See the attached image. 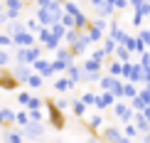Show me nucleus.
Returning a JSON list of instances; mask_svg holds the SVG:
<instances>
[{
  "mask_svg": "<svg viewBox=\"0 0 150 143\" xmlns=\"http://www.w3.org/2000/svg\"><path fill=\"white\" fill-rule=\"evenodd\" d=\"M101 42H103V45H101V49L106 52V57H111V54H113V49H116V42L111 40V37H103Z\"/></svg>",
  "mask_w": 150,
  "mask_h": 143,
  "instance_id": "27",
  "label": "nucleus"
},
{
  "mask_svg": "<svg viewBox=\"0 0 150 143\" xmlns=\"http://www.w3.org/2000/svg\"><path fill=\"white\" fill-rule=\"evenodd\" d=\"M5 10H15V12H22L25 10V0H3Z\"/></svg>",
  "mask_w": 150,
  "mask_h": 143,
  "instance_id": "22",
  "label": "nucleus"
},
{
  "mask_svg": "<svg viewBox=\"0 0 150 143\" xmlns=\"http://www.w3.org/2000/svg\"><path fill=\"white\" fill-rule=\"evenodd\" d=\"M121 72H123V62H118V59L108 62V74H111V77H118V79H121Z\"/></svg>",
  "mask_w": 150,
  "mask_h": 143,
  "instance_id": "25",
  "label": "nucleus"
},
{
  "mask_svg": "<svg viewBox=\"0 0 150 143\" xmlns=\"http://www.w3.org/2000/svg\"><path fill=\"white\" fill-rule=\"evenodd\" d=\"M8 72L17 79V84H25V82H27V77L32 74V67H30V64H20V62H15V64H12Z\"/></svg>",
  "mask_w": 150,
  "mask_h": 143,
  "instance_id": "4",
  "label": "nucleus"
},
{
  "mask_svg": "<svg viewBox=\"0 0 150 143\" xmlns=\"http://www.w3.org/2000/svg\"><path fill=\"white\" fill-rule=\"evenodd\" d=\"M86 126H89L91 131H101V128H103V116H101V114L89 116V119H86Z\"/></svg>",
  "mask_w": 150,
  "mask_h": 143,
  "instance_id": "14",
  "label": "nucleus"
},
{
  "mask_svg": "<svg viewBox=\"0 0 150 143\" xmlns=\"http://www.w3.org/2000/svg\"><path fill=\"white\" fill-rule=\"evenodd\" d=\"M45 106V101H42V99H37V96H30V101H27V111H32V109H42Z\"/></svg>",
  "mask_w": 150,
  "mask_h": 143,
  "instance_id": "32",
  "label": "nucleus"
},
{
  "mask_svg": "<svg viewBox=\"0 0 150 143\" xmlns=\"http://www.w3.org/2000/svg\"><path fill=\"white\" fill-rule=\"evenodd\" d=\"M35 3H37V8H47V5L52 3V0H35Z\"/></svg>",
  "mask_w": 150,
  "mask_h": 143,
  "instance_id": "45",
  "label": "nucleus"
},
{
  "mask_svg": "<svg viewBox=\"0 0 150 143\" xmlns=\"http://www.w3.org/2000/svg\"><path fill=\"white\" fill-rule=\"evenodd\" d=\"M101 67H103V62H96V59H84V64H81V69L84 72H101Z\"/></svg>",
  "mask_w": 150,
  "mask_h": 143,
  "instance_id": "16",
  "label": "nucleus"
},
{
  "mask_svg": "<svg viewBox=\"0 0 150 143\" xmlns=\"http://www.w3.org/2000/svg\"><path fill=\"white\" fill-rule=\"evenodd\" d=\"M30 123V116H27V109H22V111H17V121H15V126L17 128H22V126H27Z\"/></svg>",
  "mask_w": 150,
  "mask_h": 143,
  "instance_id": "28",
  "label": "nucleus"
},
{
  "mask_svg": "<svg viewBox=\"0 0 150 143\" xmlns=\"http://www.w3.org/2000/svg\"><path fill=\"white\" fill-rule=\"evenodd\" d=\"M113 104H116V96L111 94V91H103V94L96 96V109H101V111L103 109H111Z\"/></svg>",
  "mask_w": 150,
  "mask_h": 143,
  "instance_id": "10",
  "label": "nucleus"
},
{
  "mask_svg": "<svg viewBox=\"0 0 150 143\" xmlns=\"http://www.w3.org/2000/svg\"><path fill=\"white\" fill-rule=\"evenodd\" d=\"M133 96H138V86H135L133 82H123V99H133Z\"/></svg>",
  "mask_w": 150,
  "mask_h": 143,
  "instance_id": "18",
  "label": "nucleus"
},
{
  "mask_svg": "<svg viewBox=\"0 0 150 143\" xmlns=\"http://www.w3.org/2000/svg\"><path fill=\"white\" fill-rule=\"evenodd\" d=\"M49 32H52V37H57V40L62 42L64 40V32H67V27L62 22H54V25H49Z\"/></svg>",
  "mask_w": 150,
  "mask_h": 143,
  "instance_id": "20",
  "label": "nucleus"
},
{
  "mask_svg": "<svg viewBox=\"0 0 150 143\" xmlns=\"http://www.w3.org/2000/svg\"><path fill=\"white\" fill-rule=\"evenodd\" d=\"M130 22H133V25H135V27H140V25H143V17H140V15H138V12H135V10H133V17H130Z\"/></svg>",
  "mask_w": 150,
  "mask_h": 143,
  "instance_id": "43",
  "label": "nucleus"
},
{
  "mask_svg": "<svg viewBox=\"0 0 150 143\" xmlns=\"http://www.w3.org/2000/svg\"><path fill=\"white\" fill-rule=\"evenodd\" d=\"M67 79H69V84H71V89H74V86L81 82V67H76V64L71 62V64L67 67Z\"/></svg>",
  "mask_w": 150,
  "mask_h": 143,
  "instance_id": "11",
  "label": "nucleus"
},
{
  "mask_svg": "<svg viewBox=\"0 0 150 143\" xmlns=\"http://www.w3.org/2000/svg\"><path fill=\"white\" fill-rule=\"evenodd\" d=\"M37 143H42V141H37Z\"/></svg>",
  "mask_w": 150,
  "mask_h": 143,
  "instance_id": "53",
  "label": "nucleus"
},
{
  "mask_svg": "<svg viewBox=\"0 0 150 143\" xmlns=\"http://www.w3.org/2000/svg\"><path fill=\"white\" fill-rule=\"evenodd\" d=\"M25 84H27L30 89H40V86L45 84V79H42L40 74H35V72H32V74H30V77H27V82H25Z\"/></svg>",
  "mask_w": 150,
  "mask_h": 143,
  "instance_id": "24",
  "label": "nucleus"
},
{
  "mask_svg": "<svg viewBox=\"0 0 150 143\" xmlns=\"http://www.w3.org/2000/svg\"><path fill=\"white\" fill-rule=\"evenodd\" d=\"M138 40L143 42V47H150V30H140V32H138Z\"/></svg>",
  "mask_w": 150,
  "mask_h": 143,
  "instance_id": "36",
  "label": "nucleus"
},
{
  "mask_svg": "<svg viewBox=\"0 0 150 143\" xmlns=\"http://www.w3.org/2000/svg\"><path fill=\"white\" fill-rule=\"evenodd\" d=\"M76 3H79V0H76Z\"/></svg>",
  "mask_w": 150,
  "mask_h": 143,
  "instance_id": "54",
  "label": "nucleus"
},
{
  "mask_svg": "<svg viewBox=\"0 0 150 143\" xmlns=\"http://www.w3.org/2000/svg\"><path fill=\"white\" fill-rule=\"evenodd\" d=\"M128 104H130V109H133V111H143V109H145V101H143L140 96H133Z\"/></svg>",
  "mask_w": 150,
  "mask_h": 143,
  "instance_id": "33",
  "label": "nucleus"
},
{
  "mask_svg": "<svg viewBox=\"0 0 150 143\" xmlns=\"http://www.w3.org/2000/svg\"><path fill=\"white\" fill-rule=\"evenodd\" d=\"M69 106H71V111H74V116H76V119H84V116H86V109H89L81 99H74Z\"/></svg>",
  "mask_w": 150,
  "mask_h": 143,
  "instance_id": "13",
  "label": "nucleus"
},
{
  "mask_svg": "<svg viewBox=\"0 0 150 143\" xmlns=\"http://www.w3.org/2000/svg\"><path fill=\"white\" fill-rule=\"evenodd\" d=\"M32 72H35V74H40L42 79H49V77H54L52 62H49V59H42V57L32 62Z\"/></svg>",
  "mask_w": 150,
  "mask_h": 143,
  "instance_id": "3",
  "label": "nucleus"
},
{
  "mask_svg": "<svg viewBox=\"0 0 150 143\" xmlns=\"http://www.w3.org/2000/svg\"><path fill=\"white\" fill-rule=\"evenodd\" d=\"M67 67H69V64H67L64 59H54V62H52V69H54V74H59V72H67Z\"/></svg>",
  "mask_w": 150,
  "mask_h": 143,
  "instance_id": "35",
  "label": "nucleus"
},
{
  "mask_svg": "<svg viewBox=\"0 0 150 143\" xmlns=\"http://www.w3.org/2000/svg\"><path fill=\"white\" fill-rule=\"evenodd\" d=\"M10 62H12V57L8 54V49H3V47H0V69H8V67H10Z\"/></svg>",
  "mask_w": 150,
  "mask_h": 143,
  "instance_id": "29",
  "label": "nucleus"
},
{
  "mask_svg": "<svg viewBox=\"0 0 150 143\" xmlns=\"http://www.w3.org/2000/svg\"><path fill=\"white\" fill-rule=\"evenodd\" d=\"M47 109H49V126L52 128H64V114H62V111L54 106L52 101H47Z\"/></svg>",
  "mask_w": 150,
  "mask_h": 143,
  "instance_id": "7",
  "label": "nucleus"
},
{
  "mask_svg": "<svg viewBox=\"0 0 150 143\" xmlns=\"http://www.w3.org/2000/svg\"><path fill=\"white\" fill-rule=\"evenodd\" d=\"M40 27H42V25L37 22L35 17H27V20H25V30H27V32H32V35H35V32H37Z\"/></svg>",
  "mask_w": 150,
  "mask_h": 143,
  "instance_id": "30",
  "label": "nucleus"
},
{
  "mask_svg": "<svg viewBox=\"0 0 150 143\" xmlns=\"http://www.w3.org/2000/svg\"><path fill=\"white\" fill-rule=\"evenodd\" d=\"M37 45V37L32 32H27V30H22V32H17L12 37V47H32Z\"/></svg>",
  "mask_w": 150,
  "mask_h": 143,
  "instance_id": "6",
  "label": "nucleus"
},
{
  "mask_svg": "<svg viewBox=\"0 0 150 143\" xmlns=\"http://www.w3.org/2000/svg\"><path fill=\"white\" fill-rule=\"evenodd\" d=\"M116 143H133V138H126V136H121V138H118Z\"/></svg>",
  "mask_w": 150,
  "mask_h": 143,
  "instance_id": "48",
  "label": "nucleus"
},
{
  "mask_svg": "<svg viewBox=\"0 0 150 143\" xmlns=\"http://www.w3.org/2000/svg\"><path fill=\"white\" fill-rule=\"evenodd\" d=\"M76 37H79V30L69 27V30H67V32H64V40H62V42H67V45H71V42L76 40Z\"/></svg>",
  "mask_w": 150,
  "mask_h": 143,
  "instance_id": "34",
  "label": "nucleus"
},
{
  "mask_svg": "<svg viewBox=\"0 0 150 143\" xmlns=\"http://www.w3.org/2000/svg\"><path fill=\"white\" fill-rule=\"evenodd\" d=\"M0 91H17V79L8 69H0Z\"/></svg>",
  "mask_w": 150,
  "mask_h": 143,
  "instance_id": "8",
  "label": "nucleus"
},
{
  "mask_svg": "<svg viewBox=\"0 0 150 143\" xmlns=\"http://www.w3.org/2000/svg\"><path fill=\"white\" fill-rule=\"evenodd\" d=\"M0 99H3V91H0Z\"/></svg>",
  "mask_w": 150,
  "mask_h": 143,
  "instance_id": "52",
  "label": "nucleus"
},
{
  "mask_svg": "<svg viewBox=\"0 0 150 143\" xmlns=\"http://www.w3.org/2000/svg\"><path fill=\"white\" fill-rule=\"evenodd\" d=\"M3 12H5V5H3V0H0V15H3Z\"/></svg>",
  "mask_w": 150,
  "mask_h": 143,
  "instance_id": "50",
  "label": "nucleus"
},
{
  "mask_svg": "<svg viewBox=\"0 0 150 143\" xmlns=\"http://www.w3.org/2000/svg\"><path fill=\"white\" fill-rule=\"evenodd\" d=\"M35 37H37V45H47V42L52 40V32H49V27H40L35 32Z\"/></svg>",
  "mask_w": 150,
  "mask_h": 143,
  "instance_id": "17",
  "label": "nucleus"
},
{
  "mask_svg": "<svg viewBox=\"0 0 150 143\" xmlns=\"http://www.w3.org/2000/svg\"><path fill=\"white\" fill-rule=\"evenodd\" d=\"M30 91H17V104H20V106H27V101H30Z\"/></svg>",
  "mask_w": 150,
  "mask_h": 143,
  "instance_id": "39",
  "label": "nucleus"
},
{
  "mask_svg": "<svg viewBox=\"0 0 150 143\" xmlns=\"http://www.w3.org/2000/svg\"><path fill=\"white\" fill-rule=\"evenodd\" d=\"M3 143H25V136H22V128L12 126L10 131L3 133Z\"/></svg>",
  "mask_w": 150,
  "mask_h": 143,
  "instance_id": "9",
  "label": "nucleus"
},
{
  "mask_svg": "<svg viewBox=\"0 0 150 143\" xmlns=\"http://www.w3.org/2000/svg\"><path fill=\"white\" fill-rule=\"evenodd\" d=\"M3 25H5V17H3V15H0V27H3Z\"/></svg>",
  "mask_w": 150,
  "mask_h": 143,
  "instance_id": "51",
  "label": "nucleus"
},
{
  "mask_svg": "<svg viewBox=\"0 0 150 143\" xmlns=\"http://www.w3.org/2000/svg\"><path fill=\"white\" fill-rule=\"evenodd\" d=\"M123 136H126V138H135V136H138V128H135V123H133V121H128V123H126V128H123Z\"/></svg>",
  "mask_w": 150,
  "mask_h": 143,
  "instance_id": "31",
  "label": "nucleus"
},
{
  "mask_svg": "<svg viewBox=\"0 0 150 143\" xmlns=\"http://www.w3.org/2000/svg\"><path fill=\"white\" fill-rule=\"evenodd\" d=\"M140 114H143V119H145V121H150V106H145Z\"/></svg>",
  "mask_w": 150,
  "mask_h": 143,
  "instance_id": "44",
  "label": "nucleus"
},
{
  "mask_svg": "<svg viewBox=\"0 0 150 143\" xmlns=\"http://www.w3.org/2000/svg\"><path fill=\"white\" fill-rule=\"evenodd\" d=\"M140 3H143V0H128V5H130V8H133V10H135V8H138V5H140Z\"/></svg>",
  "mask_w": 150,
  "mask_h": 143,
  "instance_id": "46",
  "label": "nucleus"
},
{
  "mask_svg": "<svg viewBox=\"0 0 150 143\" xmlns=\"http://www.w3.org/2000/svg\"><path fill=\"white\" fill-rule=\"evenodd\" d=\"M0 111H3V119H5V126H15V121H17V111L15 109H8V106H5V109H0Z\"/></svg>",
  "mask_w": 150,
  "mask_h": 143,
  "instance_id": "15",
  "label": "nucleus"
},
{
  "mask_svg": "<svg viewBox=\"0 0 150 143\" xmlns=\"http://www.w3.org/2000/svg\"><path fill=\"white\" fill-rule=\"evenodd\" d=\"M0 128H5V119H3V111H0Z\"/></svg>",
  "mask_w": 150,
  "mask_h": 143,
  "instance_id": "49",
  "label": "nucleus"
},
{
  "mask_svg": "<svg viewBox=\"0 0 150 143\" xmlns=\"http://www.w3.org/2000/svg\"><path fill=\"white\" fill-rule=\"evenodd\" d=\"M52 104H54V106H57L59 111H64L67 106H69V101H67V99H57V101H52Z\"/></svg>",
  "mask_w": 150,
  "mask_h": 143,
  "instance_id": "42",
  "label": "nucleus"
},
{
  "mask_svg": "<svg viewBox=\"0 0 150 143\" xmlns=\"http://www.w3.org/2000/svg\"><path fill=\"white\" fill-rule=\"evenodd\" d=\"M89 3H91V8H98V5H103L106 0H89Z\"/></svg>",
  "mask_w": 150,
  "mask_h": 143,
  "instance_id": "47",
  "label": "nucleus"
},
{
  "mask_svg": "<svg viewBox=\"0 0 150 143\" xmlns=\"http://www.w3.org/2000/svg\"><path fill=\"white\" fill-rule=\"evenodd\" d=\"M35 20L40 22L42 27H49V25L59 22V17H54V15H52V10H49V8H35Z\"/></svg>",
  "mask_w": 150,
  "mask_h": 143,
  "instance_id": "5",
  "label": "nucleus"
},
{
  "mask_svg": "<svg viewBox=\"0 0 150 143\" xmlns=\"http://www.w3.org/2000/svg\"><path fill=\"white\" fill-rule=\"evenodd\" d=\"M121 136H123V133L118 131L116 126H106V128H101V138H103L106 143H116Z\"/></svg>",
  "mask_w": 150,
  "mask_h": 143,
  "instance_id": "12",
  "label": "nucleus"
},
{
  "mask_svg": "<svg viewBox=\"0 0 150 143\" xmlns=\"http://www.w3.org/2000/svg\"><path fill=\"white\" fill-rule=\"evenodd\" d=\"M69 89H71V84H69L67 77H57V79H54V91L62 94V91H69Z\"/></svg>",
  "mask_w": 150,
  "mask_h": 143,
  "instance_id": "21",
  "label": "nucleus"
},
{
  "mask_svg": "<svg viewBox=\"0 0 150 143\" xmlns=\"http://www.w3.org/2000/svg\"><path fill=\"white\" fill-rule=\"evenodd\" d=\"M81 101H84L86 106H96V94H93V91H86V94L81 96Z\"/></svg>",
  "mask_w": 150,
  "mask_h": 143,
  "instance_id": "37",
  "label": "nucleus"
},
{
  "mask_svg": "<svg viewBox=\"0 0 150 143\" xmlns=\"http://www.w3.org/2000/svg\"><path fill=\"white\" fill-rule=\"evenodd\" d=\"M5 25H8V35H10V37H15L17 32H22V30H25V22H20V20H15V22H5Z\"/></svg>",
  "mask_w": 150,
  "mask_h": 143,
  "instance_id": "26",
  "label": "nucleus"
},
{
  "mask_svg": "<svg viewBox=\"0 0 150 143\" xmlns=\"http://www.w3.org/2000/svg\"><path fill=\"white\" fill-rule=\"evenodd\" d=\"M113 57L118 59V62H130V52L123 45H116V49H113Z\"/></svg>",
  "mask_w": 150,
  "mask_h": 143,
  "instance_id": "19",
  "label": "nucleus"
},
{
  "mask_svg": "<svg viewBox=\"0 0 150 143\" xmlns=\"http://www.w3.org/2000/svg\"><path fill=\"white\" fill-rule=\"evenodd\" d=\"M22 136L30 138V141L42 138V136H45V123H42V121H30L27 126H22Z\"/></svg>",
  "mask_w": 150,
  "mask_h": 143,
  "instance_id": "2",
  "label": "nucleus"
},
{
  "mask_svg": "<svg viewBox=\"0 0 150 143\" xmlns=\"http://www.w3.org/2000/svg\"><path fill=\"white\" fill-rule=\"evenodd\" d=\"M27 116H30V121H45V114H42V109H32V111H27Z\"/></svg>",
  "mask_w": 150,
  "mask_h": 143,
  "instance_id": "38",
  "label": "nucleus"
},
{
  "mask_svg": "<svg viewBox=\"0 0 150 143\" xmlns=\"http://www.w3.org/2000/svg\"><path fill=\"white\" fill-rule=\"evenodd\" d=\"M111 109H113V116H116L118 121H123V123L133 121V114H135V111L130 109V104H126L123 99H118V101H116V104H113Z\"/></svg>",
  "mask_w": 150,
  "mask_h": 143,
  "instance_id": "1",
  "label": "nucleus"
},
{
  "mask_svg": "<svg viewBox=\"0 0 150 143\" xmlns=\"http://www.w3.org/2000/svg\"><path fill=\"white\" fill-rule=\"evenodd\" d=\"M91 59H96V62H103V59H106V52H103L101 47H96V49L91 52Z\"/></svg>",
  "mask_w": 150,
  "mask_h": 143,
  "instance_id": "41",
  "label": "nucleus"
},
{
  "mask_svg": "<svg viewBox=\"0 0 150 143\" xmlns=\"http://www.w3.org/2000/svg\"><path fill=\"white\" fill-rule=\"evenodd\" d=\"M59 22L64 25L67 30H69V27H74V17H71V15H67V12H62V17H59Z\"/></svg>",
  "mask_w": 150,
  "mask_h": 143,
  "instance_id": "40",
  "label": "nucleus"
},
{
  "mask_svg": "<svg viewBox=\"0 0 150 143\" xmlns=\"http://www.w3.org/2000/svg\"><path fill=\"white\" fill-rule=\"evenodd\" d=\"M113 12H116V8H113V5H108V3H103V5H98V8H96V15L103 17V20H106V17H111Z\"/></svg>",
  "mask_w": 150,
  "mask_h": 143,
  "instance_id": "23",
  "label": "nucleus"
}]
</instances>
